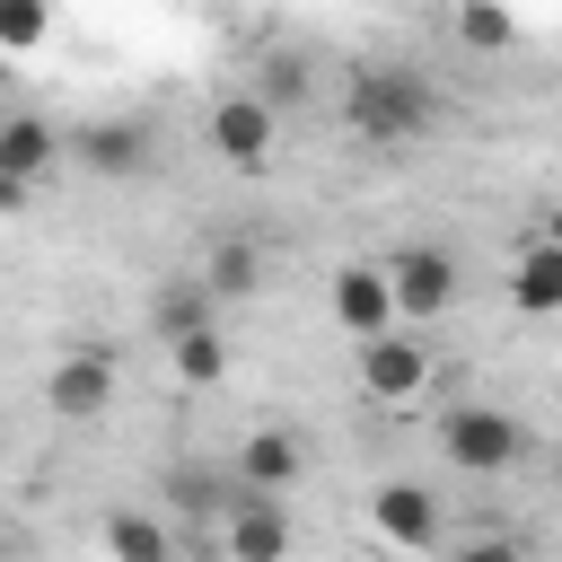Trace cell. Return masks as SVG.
Instances as JSON below:
<instances>
[{"label":"cell","mask_w":562,"mask_h":562,"mask_svg":"<svg viewBox=\"0 0 562 562\" xmlns=\"http://www.w3.org/2000/svg\"><path fill=\"white\" fill-rule=\"evenodd\" d=\"M342 123H351V140H369V149H413V140L439 123V97H430L422 70L360 61L351 88H342Z\"/></svg>","instance_id":"1"},{"label":"cell","mask_w":562,"mask_h":562,"mask_svg":"<svg viewBox=\"0 0 562 562\" xmlns=\"http://www.w3.org/2000/svg\"><path fill=\"white\" fill-rule=\"evenodd\" d=\"M202 140H211V158H220V167L263 176V167L281 158V114H272L263 97H220V105L202 114Z\"/></svg>","instance_id":"2"},{"label":"cell","mask_w":562,"mask_h":562,"mask_svg":"<svg viewBox=\"0 0 562 562\" xmlns=\"http://www.w3.org/2000/svg\"><path fill=\"white\" fill-rule=\"evenodd\" d=\"M351 378H360L369 404H413V395L430 386V342H422L413 325H386V334H369V342L351 351Z\"/></svg>","instance_id":"3"},{"label":"cell","mask_w":562,"mask_h":562,"mask_svg":"<svg viewBox=\"0 0 562 562\" xmlns=\"http://www.w3.org/2000/svg\"><path fill=\"white\" fill-rule=\"evenodd\" d=\"M439 448H448L457 474H509L518 448H527V430H518V413H501V404H457V413L439 422Z\"/></svg>","instance_id":"4"},{"label":"cell","mask_w":562,"mask_h":562,"mask_svg":"<svg viewBox=\"0 0 562 562\" xmlns=\"http://www.w3.org/2000/svg\"><path fill=\"white\" fill-rule=\"evenodd\" d=\"M386 299H395L404 325H430V316L457 299V255H448V246H404V255L386 263Z\"/></svg>","instance_id":"5"},{"label":"cell","mask_w":562,"mask_h":562,"mask_svg":"<svg viewBox=\"0 0 562 562\" xmlns=\"http://www.w3.org/2000/svg\"><path fill=\"white\" fill-rule=\"evenodd\" d=\"M44 404H53L61 422H105V404H114V351H105V342L61 351L53 378H44Z\"/></svg>","instance_id":"6"},{"label":"cell","mask_w":562,"mask_h":562,"mask_svg":"<svg viewBox=\"0 0 562 562\" xmlns=\"http://www.w3.org/2000/svg\"><path fill=\"white\" fill-rule=\"evenodd\" d=\"M369 527L395 544V553H430L439 544V492H422L413 474H386L369 492Z\"/></svg>","instance_id":"7"},{"label":"cell","mask_w":562,"mask_h":562,"mask_svg":"<svg viewBox=\"0 0 562 562\" xmlns=\"http://www.w3.org/2000/svg\"><path fill=\"white\" fill-rule=\"evenodd\" d=\"M220 562H290V509L263 492H237L220 509Z\"/></svg>","instance_id":"8"},{"label":"cell","mask_w":562,"mask_h":562,"mask_svg":"<svg viewBox=\"0 0 562 562\" xmlns=\"http://www.w3.org/2000/svg\"><path fill=\"white\" fill-rule=\"evenodd\" d=\"M334 325H342L351 342H369V334H386V325H395L386 263H342V272H334Z\"/></svg>","instance_id":"9"},{"label":"cell","mask_w":562,"mask_h":562,"mask_svg":"<svg viewBox=\"0 0 562 562\" xmlns=\"http://www.w3.org/2000/svg\"><path fill=\"white\" fill-rule=\"evenodd\" d=\"M299 474H307V448H299V430H255V439L237 448V483H246V492H263V501H281Z\"/></svg>","instance_id":"10"},{"label":"cell","mask_w":562,"mask_h":562,"mask_svg":"<svg viewBox=\"0 0 562 562\" xmlns=\"http://www.w3.org/2000/svg\"><path fill=\"white\" fill-rule=\"evenodd\" d=\"M61 149H70L79 167H97V176H140V167H149V140H140V123H79Z\"/></svg>","instance_id":"11"},{"label":"cell","mask_w":562,"mask_h":562,"mask_svg":"<svg viewBox=\"0 0 562 562\" xmlns=\"http://www.w3.org/2000/svg\"><path fill=\"white\" fill-rule=\"evenodd\" d=\"M509 307L518 316H562V246L536 237L518 263H509Z\"/></svg>","instance_id":"12"},{"label":"cell","mask_w":562,"mask_h":562,"mask_svg":"<svg viewBox=\"0 0 562 562\" xmlns=\"http://www.w3.org/2000/svg\"><path fill=\"white\" fill-rule=\"evenodd\" d=\"M53 158H61V132L44 114H0V176H26L35 184Z\"/></svg>","instance_id":"13"},{"label":"cell","mask_w":562,"mask_h":562,"mask_svg":"<svg viewBox=\"0 0 562 562\" xmlns=\"http://www.w3.org/2000/svg\"><path fill=\"white\" fill-rule=\"evenodd\" d=\"M105 562H176L167 518H149V509H114V518H105Z\"/></svg>","instance_id":"14"},{"label":"cell","mask_w":562,"mask_h":562,"mask_svg":"<svg viewBox=\"0 0 562 562\" xmlns=\"http://www.w3.org/2000/svg\"><path fill=\"white\" fill-rule=\"evenodd\" d=\"M202 290H211V299H255V290H263V255H255L246 237L211 246V263H202Z\"/></svg>","instance_id":"15"},{"label":"cell","mask_w":562,"mask_h":562,"mask_svg":"<svg viewBox=\"0 0 562 562\" xmlns=\"http://www.w3.org/2000/svg\"><path fill=\"white\" fill-rule=\"evenodd\" d=\"M167 360H176V378H184V386H220L228 342H220V325H184V334H167Z\"/></svg>","instance_id":"16"},{"label":"cell","mask_w":562,"mask_h":562,"mask_svg":"<svg viewBox=\"0 0 562 562\" xmlns=\"http://www.w3.org/2000/svg\"><path fill=\"white\" fill-rule=\"evenodd\" d=\"M457 44H465V53H509V44H518L509 0H457Z\"/></svg>","instance_id":"17"},{"label":"cell","mask_w":562,"mask_h":562,"mask_svg":"<svg viewBox=\"0 0 562 562\" xmlns=\"http://www.w3.org/2000/svg\"><path fill=\"white\" fill-rule=\"evenodd\" d=\"M53 35V9L44 0H0V53H35Z\"/></svg>","instance_id":"18"},{"label":"cell","mask_w":562,"mask_h":562,"mask_svg":"<svg viewBox=\"0 0 562 562\" xmlns=\"http://www.w3.org/2000/svg\"><path fill=\"white\" fill-rule=\"evenodd\" d=\"M255 97H263V105H272V114H290V105H299V97H307V70H299V61H272V70H263V88H255Z\"/></svg>","instance_id":"19"},{"label":"cell","mask_w":562,"mask_h":562,"mask_svg":"<svg viewBox=\"0 0 562 562\" xmlns=\"http://www.w3.org/2000/svg\"><path fill=\"white\" fill-rule=\"evenodd\" d=\"M448 562H527V553H518L509 536H474V544H457Z\"/></svg>","instance_id":"20"},{"label":"cell","mask_w":562,"mask_h":562,"mask_svg":"<svg viewBox=\"0 0 562 562\" xmlns=\"http://www.w3.org/2000/svg\"><path fill=\"white\" fill-rule=\"evenodd\" d=\"M26 193H35L26 176H0V220H9V211H26Z\"/></svg>","instance_id":"21"},{"label":"cell","mask_w":562,"mask_h":562,"mask_svg":"<svg viewBox=\"0 0 562 562\" xmlns=\"http://www.w3.org/2000/svg\"><path fill=\"white\" fill-rule=\"evenodd\" d=\"M553 492H562V448H553Z\"/></svg>","instance_id":"22"},{"label":"cell","mask_w":562,"mask_h":562,"mask_svg":"<svg viewBox=\"0 0 562 562\" xmlns=\"http://www.w3.org/2000/svg\"><path fill=\"white\" fill-rule=\"evenodd\" d=\"M544 237H553V246H562V211H553V228H544Z\"/></svg>","instance_id":"23"}]
</instances>
